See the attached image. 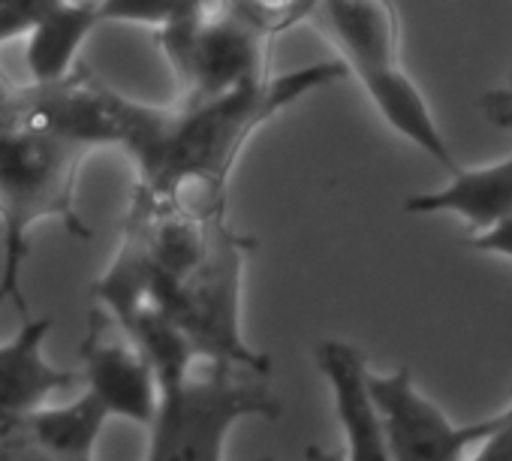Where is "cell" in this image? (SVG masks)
I'll return each mask as SVG.
<instances>
[{"label": "cell", "instance_id": "obj_1", "mask_svg": "<svg viewBox=\"0 0 512 461\" xmlns=\"http://www.w3.org/2000/svg\"><path fill=\"white\" fill-rule=\"evenodd\" d=\"M350 76L347 64L323 61L266 76L211 100L148 106L112 88L115 148L136 166V190L199 217H226L229 175L250 136L302 97Z\"/></svg>", "mask_w": 512, "mask_h": 461}, {"label": "cell", "instance_id": "obj_2", "mask_svg": "<svg viewBox=\"0 0 512 461\" xmlns=\"http://www.w3.org/2000/svg\"><path fill=\"white\" fill-rule=\"evenodd\" d=\"M91 151L82 139L25 112L19 94L0 115V308L13 302L22 320L31 317L22 293L31 229L40 220L58 217L73 236L91 239L76 208L79 169Z\"/></svg>", "mask_w": 512, "mask_h": 461}, {"label": "cell", "instance_id": "obj_3", "mask_svg": "<svg viewBox=\"0 0 512 461\" xmlns=\"http://www.w3.org/2000/svg\"><path fill=\"white\" fill-rule=\"evenodd\" d=\"M314 25L359 79L383 121L422 148L440 169L455 172L452 154L419 85L401 67V19L392 0H320Z\"/></svg>", "mask_w": 512, "mask_h": 461}, {"label": "cell", "instance_id": "obj_4", "mask_svg": "<svg viewBox=\"0 0 512 461\" xmlns=\"http://www.w3.org/2000/svg\"><path fill=\"white\" fill-rule=\"evenodd\" d=\"M250 248H253V239L235 233L229 223H223L205 260L184 278H169L157 272L145 251L142 302H151L154 308H160L187 335V341L196 347L202 359L229 362V365L250 368L256 374H269L272 356L253 350L241 335L244 257L250 254Z\"/></svg>", "mask_w": 512, "mask_h": 461}, {"label": "cell", "instance_id": "obj_5", "mask_svg": "<svg viewBox=\"0 0 512 461\" xmlns=\"http://www.w3.org/2000/svg\"><path fill=\"white\" fill-rule=\"evenodd\" d=\"M241 365L196 359L172 386L160 389L154 422L148 425L151 461H220L229 431L241 419L281 416L278 395Z\"/></svg>", "mask_w": 512, "mask_h": 461}, {"label": "cell", "instance_id": "obj_6", "mask_svg": "<svg viewBox=\"0 0 512 461\" xmlns=\"http://www.w3.org/2000/svg\"><path fill=\"white\" fill-rule=\"evenodd\" d=\"M178 82L181 100H211L269 76V37L244 22L223 0L208 13L154 31Z\"/></svg>", "mask_w": 512, "mask_h": 461}, {"label": "cell", "instance_id": "obj_7", "mask_svg": "<svg viewBox=\"0 0 512 461\" xmlns=\"http://www.w3.org/2000/svg\"><path fill=\"white\" fill-rule=\"evenodd\" d=\"M371 392L380 410L389 461H458L470 446H482L503 422V413L452 422L428 395L419 392L410 368L371 371Z\"/></svg>", "mask_w": 512, "mask_h": 461}, {"label": "cell", "instance_id": "obj_8", "mask_svg": "<svg viewBox=\"0 0 512 461\" xmlns=\"http://www.w3.org/2000/svg\"><path fill=\"white\" fill-rule=\"evenodd\" d=\"M82 380L112 416L151 425L160 404V383L145 350L118 326L106 308L91 311L82 341Z\"/></svg>", "mask_w": 512, "mask_h": 461}, {"label": "cell", "instance_id": "obj_9", "mask_svg": "<svg viewBox=\"0 0 512 461\" xmlns=\"http://www.w3.org/2000/svg\"><path fill=\"white\" fill-rule=\"evenodd\" d=\"M314 359L332 389L335 413L347 437V458L389 461L380 410L371 392V368L362 350L350 341L329 338L317 344Z\"/></svg>", "mask_w": 512, "mask_h": 461}, {"label": "cell", "instance_id": "obj_10", "mask_svg": "<svg viewBox=\"0 0 512 461\" xmlns=\"http://www.w3.org/2000/svg\"><path fill=\"white\" fill-rule=\"evenodd\" d=\"M52 317H25L16 338L0 344V416H19L43 407L55 392L73 389L82 377L55 368L43 347Z\"/></svg>", "mask_w": 512, "mask_h": 461}, {"label": "cell", "instance_id": "obj_11", "mask_svg": "<svg viewBox=\"0 0 512 461\" xmlns=\"http://www.w3.org/2000/svg\"><path fill=\"white\" fill-rule=\"evenodd\" d=\"M407 214H455L473 233L512 214V157L485 166H458L449 184L431 193L407 196Z\"/></svg>", "mask_w": 512, "mask_h": 461}, {"label": "cell", "instance_id": "obj_12", "mask_svg": "<svg viewBox=\"0 0 512 461\" xmlns=\"http://www.w3.org/2000/svg\"><path fill=\"white\" fill-rule=\"evenodd\" d=\"M97 25H103L97 13V0H91V4L58 0L28 34L31 82L49 85L67 79L79 67V52Z\"/></svg>", "mask_w": 512, "mask_h": 461}, {"label": "cell", "instance_id": "obj_13", "mask_svg": "<svg viewBox=\"0 0 512 461\" xmlns=\"http://www.w3.org/2000/svg\"><path fill=\"white\" fill-rule=\"evenodd\" d=\"M220 0H97L100 22H118V25H145L154 31L190 22Z\"/></svg>", "mask_w": 512, "mask_h": 461}, {"label": "cell", "instance_id": "obj_14", "mask_svg": "<svg viewBox=\"0 0 512 461\" xmlns=\"http://www.w3.org/2000/svg\"><path fill=\"white\" fill-rule=\"evenodd\" d=\"M223 4L272 40L311 19L320 0H223Z\"/></svg>", "mask_w": 512, "mask_h": 461}, {"label": "cell", "instance_id": "obj_15", "mask_svg": "<svg viewBox=\"0 0 512 461\" xmlns=\"http://www.w3.org/2000/svg\"><path fill=\"white\" fill-rule=\"evenodd\" d=\"M58 0H0V43L28 37Z\"/></svg>", "mask_w": 512, "mask_h": 461}, {"label": "cell", "instance_id": "obj_16", "mask_svg": "<svg viewBox=\"0 0 512 461\" xmlns=\"http://www.w3.org/2000/svg\"><path fill=\"white\" fill-rule=\"evenodd\" d=\"M464 248H470L476 254H494V257L512 260V214L488 229H479V233L467 236Z\"/></svg>", "mask_w": 512, "mask_h": 461}, {"label": "cell", "instance_id": "obj_17", "mask_svg": "<svg viewBox=\"0 0 512 461\" xmlns=\"http://www.w3.org/2000/svg\"><path fill=\"white\" fill-rule=\"evenodd\" d=\"M482 115L494 127H512V76L482 97Z\"/></svg>", "mask_w": 512, "mask_h": 461}, {"label": "cell", "instance_id": "obj_18", "mask_svg": "<svg viewBox=\"0 0 512 461\" xmlns=\"http://www.w3.org/2000/svg\"><path fill=\"white\" fill-rule=\"evenodd\" d=\"M476 458H482V461H512V407L503 410L500 428L479 446Z\"/></svg>", "mask_w": 512, "mask_h": 461}]
</instances>
